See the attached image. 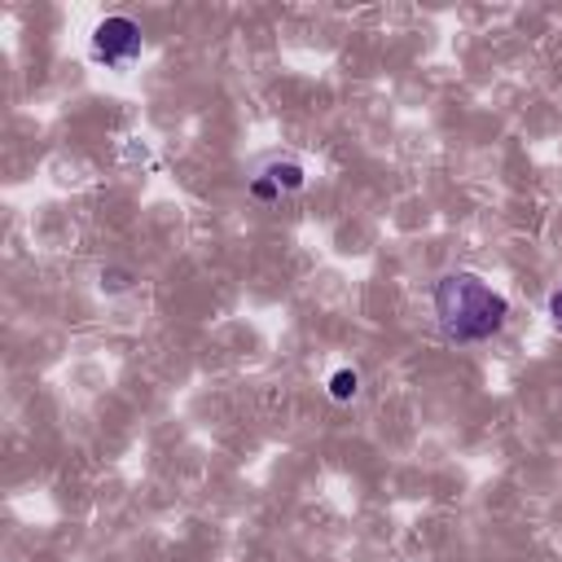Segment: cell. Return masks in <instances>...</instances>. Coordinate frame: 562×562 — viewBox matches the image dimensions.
Here are the masks:
<instances>
[{"label":"cell","instance_id":"obj_6","mask_svg":"<svg viewBox=\"0 0 562 562\" xmlns=\"http://www.w3.org/2000/svg\"><path fill=\"white\" fill-rule=\"evenodd\" d=\"M101 290H110V294H123V290H132V272H119V268L101 272Z\"/></svg>","mask_w":562,"mask_h":562},{"label":"cell","instance_id":"obj_1","mask_svg":"<svg viewBox=\"0 0 562 562\" xmlns=\"http://www.w3.org/2000/svg\"><path fill=\"white\" fill-rule=\"evenodd\" d=\"M430 307L443 342L452 347H479L509 325V299L470 268L443 272L430 290Z\"/></svg>","mask_w":562,"mask_h":562},{"label":"cell","instance_id":"obj_2","mask_svg":"<svg viewBox=\"0 0 562 562\" xmlns=\"http://www.w3.org/2000/svg\"><path fill=\"white\" fill-rule=\"evenodd\" d=\"M303 184H307V167H303V158H294V154H268V158H259V162L250 167V176H246V193H250L259 206H277L281 198L303 193Z\"/></svg>","mask_w":562,"mask_h":562},{"label":"cell","instance_id":"obj_3","mask_svg":"<svg viewBox=\"0 0 562 562\" xmlns=\"http://www.w3.org/2000/svg\"><path fill=\"white\" fill-rule=\"evenodd\" d=\"M88 53H92V61L105 66V70H127V66L145 53V35H140V26H136L132 18L110 13V18H101V22L92 26Z\"/></svg>","mask_w":562,"mask_h":562},{"label":"cell","instance_id":"obj_4","mask_svg":"<svg viewBox=\"0 0 562 562\" xmlns=\"http://www.w3.org/2000/svg\"><path fill=\"white\" fill-rule=\"evenodd\" d=\"M325 391H329V400H334V404H351V400L360 395V369L338 364V369L325 378Z\"/></svg>","mask_w":562,"mask_h":562},{"label":"cell","instance_id":"obj_5","mask_svg":"<svg viewBox=\"0 0 562 562\" xmlns=\"http://www.w3.org/2000/svg\"><path fill=\"white\" fill-rule=\"evenodd\" d=\"M544 316H549L553 334H562V281L549 290V299H544Z\"/></svg>","mask_w":562,"mask_h":562}]
</instances>
